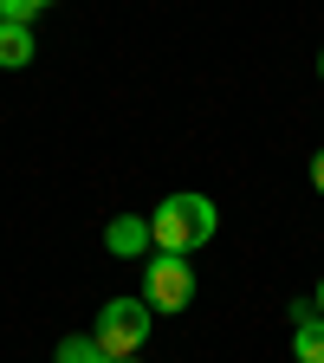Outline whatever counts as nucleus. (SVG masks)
Wrapping results in <instances>:
<instances>
[{
	"instance_id": "f03ea898",
	"label": "nucleus",
	"mask_w": 324,
	"mask_h": 363,
	"mask_svg": "<svg viewBox=\"0 0 324 363\" xmlns=\"http://www.w3.org/2000/svg\"><path fill=\"white\" fill-rule=\"evenodd\" d=\"M150 325H156V311H150L143 298H104L98 325H91V337H98L104 357L117 363V357H136V350L150 344Z\"/></svg>"
},
{
	"instance_id": "ddd939ff",
	"label": "nucleus",
	"mask_w": 324,
	"mask_h": 363,
	"mask_svg": "<svg viewBox=\"0 0 324 363\" xmlns=\"http://www.w3.org/2000/svg\"><path fill=\"white\" fill-rule=\"evenodd\" d=\"M117 363H130V357H117Z\"/></svg>"
},
{
	"instance_id": "20e7f679",
	"label": "nucleus",
	"mask_w": 324,
	"mask_h": 363,
	"mask_svg": "<svg viewBox=\"0 0 324 363\" xmlns=\"http://www.w3.org/2000/svg\"><path fill=\"white\" fill-rule=\"evenodd\" d=\"M104 247H111L117 259H143V253L156 247V234H150V220H143V214H117V220L104 227Z\"/></svg>"
},
{
	"instance_id": "f8f14e48",
	"label": "nucleus",
	"mask_w": 324,
	"mask_h": 363,
	"mask_svg": "<svg viewBox=\"0 0 324 363\" xmlns=\"http://www.w3.org/2000/svg\"><path fill=\"white\" fill-rule=\"evenodd\" d=\"M33 7H52V0H33Z\"/></svg>"
},
{
	"instance_id": "6e6552de",
	"label": "nucleus",
	"mask_w": 324,
	"mask_h": 363,
	"mask_svg": "<svg viewBox=\"0 0 324 363\" xmlns=\"http://www.w3.org/2000/svg\"><path fill=\"white\" fill-rule=\"evenodd\" d=\"M33 13H39L33 0H0V20H13V26H33Z\"/></svg>"
},
{
	"instance_id": "7ed1b4c3",
	"label": "nucleus",
	"mask_w": 324,
	"mask_h": 363,
	"mask_svg": "<svg viewBox=\"0 0 324 363\" xmlns=\"http://www.w3.org/2000/svg\"><path fill=\"white\" fill-rule=\"evenodd\" d=\"M195 298V272L181 253H162V259H143V305L150 311H181Z\"/></svg>"
},
{
	"instance_id": "9b49d317",
	"label": "nucleus",
	"mask_w": 324,
	"mask_h": 363,
	"mask_svg": "<svg viewBox=\"0 0 324 363\" xmlns=\"http://www.w3.org/2000/svg\"><path fill=\"white\" fill-rule=\"evenodd\" d=\"M318 78H324V52H318Z\"/></svg>"
},
{
	"instance_id": "39448f33",
	"label": "nucleus",
	"mask_w": 324,
	"mask_h": 363,
	"mask_svg": "<svg viewBox=\"0 0 324 363\" xmlns=\"http://www.w3.org/2000/svg\"><path fill=\"white\" fill-rule=\"evenodd\" d=\"M33 26H13V20H0V72H20V65H33Z\"/></svg>"
},
{
	"instance_id": "9d476101",
	"label": "nucleus",
	"mask_w": 324,
	"mask_h": 363,
	"mask_svg": "<svg viewBox=\"0 0 324 363\" xmlns=\"http://www.w3.org/2000/svg\"><path fill=\"white\" fill-rule=\"evenodd\" d=\"M311 305H318V318H324V286H318V298H311Z\"/></svg>"
},
{
	"instance_id": "423d86ee",
	"label": "nucleus",
	"mask_w": 324,
	"mask_h": 363,
	"mask_svg": "<svg viewBox=\"0 0 324 363\" xmlns=\"http://www.w3.org/2000/svg\"><path fill=\"white\" fill-rule=\"evenodd\" d=\"M292 357H298V363H324V318L292 325Z\"/></svg>"
},
{
	"instance_id": "0eeeda50",
	"label": "nucleus",
	"mask_w": 324,
	"mask_h": 363,
	"mask_svg": "<svg viewBox=\"0 0 324 363\" xmlns=\"http://www.w3.org/2000/svg\"><path fill=\"white\" fill-rule=\"evenodd\" d=\"M59 363H111V357H104L98 337L84 331V337H65V344H59Z\"/></svg>"
},
{
	"instance_id": "1a4fd4ad",
	"label": "nucleus",
	"mask_w": 324,
	"mask_h": 363,
	"mask_svg": "<svg viewBox=\"0 0 324 363\" xmlns=\"http://www.w3.org/2000/svg\"><path fill=\"white\" fill-rule=\"evenodd\" d=\"M311 182H318V195H324V150L311 156Z\"/></svg>"
},
{
	"instance_id": "f257e3e1",
	"label": "nucleus",
	"mask_w": 324,
	"mask_h": 363,
	"mask_svg": "<svg viewBox=\"0 0 324 363\" xmlns=\"http://www.w3.org/2000/svg\"><path fill=\"white\" fill-rule=\"evenodd\" d=\"M214 201L208 195H169L156 214H150V234H156V247L162 253H195V247H208L214 240Z\"/></svg>"
}]
</instances>
